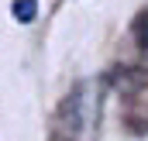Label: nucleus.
<instances>
[{"mask_svg": "<svg viewBox=\"0 0 148 141\" xmlns=\"http://www.w3.org/2000/svg\"><path fill=\"white\" fill-rule=\"evenodd\" d=\"M10 14H14L21 24H31L35 14H38V0H14V3H10Z\"/></svg>", "mask_w": 148, "mask_h": 141, "instance_id": "nucleus-1", "label": "nucleus"}, {"mask_svg": "<svg viewBox=\"0 0 148 141\" xmlns=\"http://www.w3.org/2000/svg\"><path fill=\"white\" fill-rule=\"evenodd\" d=\"M134 38H138V45L148 52V10H141L138 21H134Z\"/></svg>", "mask_w": 148, "mask_h": 141, "instance_id": "nucleus-2", "label": "nucleus"}]
</instances>
